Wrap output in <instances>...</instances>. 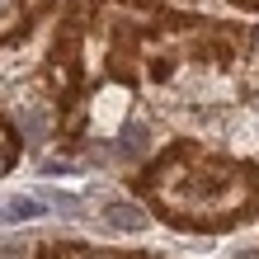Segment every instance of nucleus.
Instances as JSON below:
<instances>
[{
    "label": "nucleus",
    "instance_id": "20e7f679",
    "mask_svg": "<svg viewBox=\"0 0 259 259\" xmlns=\"http://www.w3.org/2000/svg\"><path fill=\"white\" fill-rule=\"evenodd\" d=\"M48 203L62 207V217H75V212H80V198L75 193H48Z\"/></svg>",
    "mask_w": 259,
    "mask_h": 259
},
{
    "label": "nucleus",
    "instance_id": "f03ea898",
    "mask_svg": "<svg viewBox=\"0 0 259 259\" xmlns=\"http://www.w3.org/2000/svg\"><path fill=\"white\" fill-rule=\"evenodd\" d=\"M0 217L5 222H33V217H42V203L38 198H5L0 203Z\"/></svg>",
    "mask_w": 259,
    "mask_h": 259
},
{
    "label": "nucleus",
    "instance_id": "7ed1b4c3",
    "mask_svg": "<svg viewBox=\"0 0 259 259\" xmlns=\"http://www.w3.org/2000/svg\"><path fill=\"white\" fill-rule=\"evenodd\" d=\"M104 222H109V226H118V231H142V212H137V207H127V203H109V207H104Z\"/></svg>",
    "mask_w": 259,
    "mask_h": 259
},
{
    "label": "nucleus",
    "instance_id": "0eeeda50",
    "mask_svg": "<svg viewBox=\"0 0 259 259\" xmlns=\"http://www.w3.org/2000/svg\"><path fill=\"white\" fill-rule=\"evenodd\" d=\"M10 5H14V0H0V14H5V10H10Z\"/></svg>",
    "mask_w": 259,
    "mask_h": 259
},
{
    "label": "nucleus",
    "instance_id": "f257e3e1",
    "mask_svg": "<svg viewBox=\"0 0 259 259\" xmlns=\"http://www.w3.org/2000/svg\"><path fill=\"white\" fill-rule=\"evenodd\" d=\"M151 193L160 198L165 217H175L184 226H231L240 217H250V207H259L254 170L226 165V160H207V170L175 175V184L156 179Z\"/></svg>",
    "mask_w": 259,
    "mask_h": 259
},
{
    "label": "nucleus",
    "instance_id": "39448f33",
    "mask_svg": "<svg viewBox=\"0 0 259 259\" xmlns=\"http://www.w3.org/2000/svg\"><path fill=\"white\" fill-rule=\"evenodd\" d=\"M142 146H146V127H127V137H123V151H132V156H137Z\"/></svg>",
    "mask_w": 259,
    "mask_h": 259
},
{
    "label": "nucleus",
    "instance_id": "423d86ee",
    "mask_svg": "<svg viewBox=\"0 0 259 259\" xmlns=\"http://www.w3.org/2000/svg\"><path fill=\"white\" fill-rule=\"evenodd\" d=\"M10 170V156H5V151H0V175H5Z\"/></svg>",
    "mask_w": 259,
    "mask_h": 259
}]
</instances>
